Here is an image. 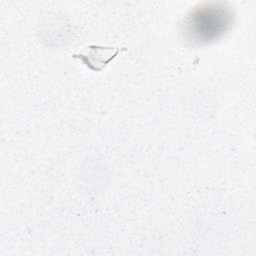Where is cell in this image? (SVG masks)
<instances>
[{
  "label": "cell",
  "instance_id": "6da1fadb",
  "mask_svg": "<svg viewBox=\"0 0 256 256\" xmlns=\"http://www.w3.org/2000/svg\"><path fill=\"white\" fill-rule=\"evenodd\" d=\"M118 51L114 52L113 48H106V47H98V46H91L89 47V52L85 55L80 54L79 57L84 59H87V65H89L92 68V65L94 66V70H98L97 65H101V68L103 65L107 64Z\"/></svg>",
  "mask_w": 256,
  "mask_h": 256
}]
</instances>
